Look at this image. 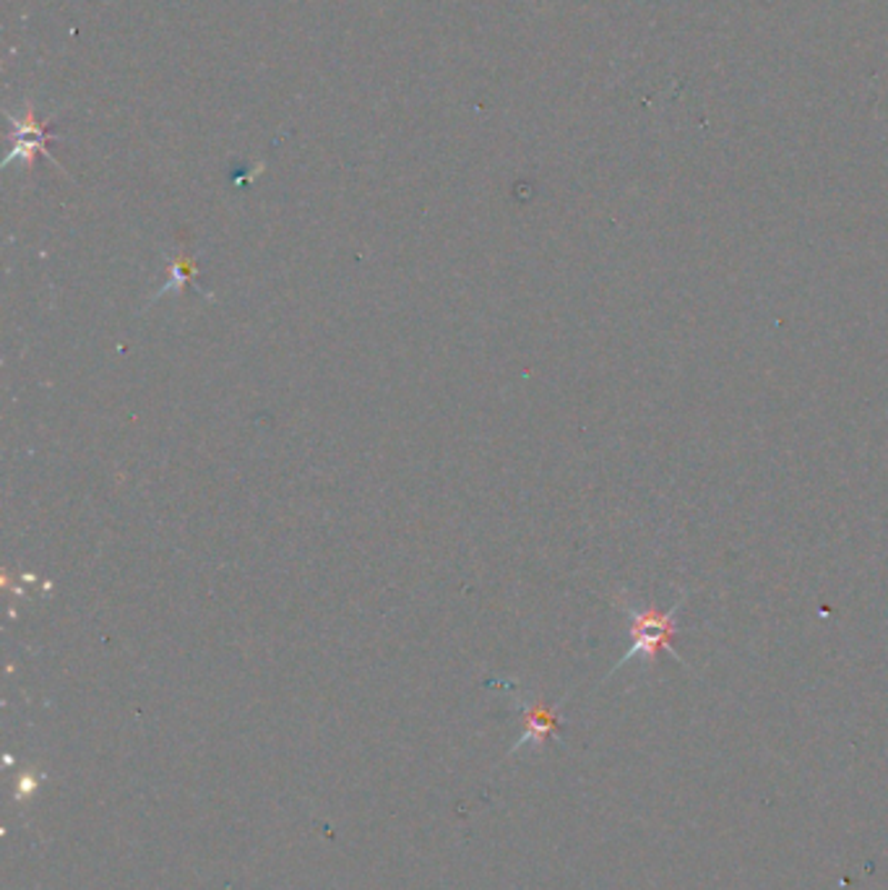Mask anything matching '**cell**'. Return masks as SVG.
<instances>
[{
  "mask_svg": "<svg viewBox=\"0 0 888 890\" xmlns=\"http://www.w3.org/2000/svg\"><path fill=\"white\" fill-rule=\"evenodd\" d=\"M188 287H196L203 297H211L209 289H203L199 284V261H196V258L188 253L186 238H180V248H178V256H174V261L170 263V273H167L164 284L157 289L154 297H151V302L162 300L167 292L183 294Z\"/></svg>",
  "mask_w": 888,
  "mask_h": 890,
  "instance_id": "cell-3",
  "label": "cell"
},
{
  "mask_svg": "<svg viewBox=\"0 0 888 890\" xmlns=\"http://www.w3.org/2000/svg\"><path fill=\"white\" fill-rule=\"evenodd\" d=\"M44 143H48V128L42 123H37L34 112L29 110L24 120L17 123V139H13V151L9 154L6 162H13V159H24L27 167L34 164L37 154H48L44 151Z\"/></svg>",
  "mask_w": 888,
  "mask_h": 890,
  "instance_id": "cell-4",
  "label": "cell"
},
{
  "mask_svg": "<svg viewBox=\"0 0 888 890\" xmlns=\"http://www.w3.org/2000/svg\"><path fill=\"white\" fill-rule=\"evenodd\" d=\"M560 706H542V703H535V706H527L521 703V717H523V734L519 737V742L513 744L511 752L527 748V744H545L550 740V737L558 734L560 729Z\"/></svg>",
  "mask_w": 888,
  "mask_h": 890,
  "instance_id": "cell-2",
  "label": "cell"
},
{
  "mask_svg": "<svg viewBox=\"0 0 888 890\" xmlns=\"http://www.w3.org/2000/svg\"><path fill=\"white\" fill-rule=\"evenodd\" d=\"M690 593L682 591L680 599H675L672 607L667 612H659L657 607H641L639 602H633L626 591H620L615 597V604L618 610L628 618V636H631V646L628 651L615 661V667L610 669V674L623 669L631 661H643V664H655L659 651H667L672 659H678L682 664V659L678 657V649H675V620L682 607H686ZM607 674V677H610Z\"/></svg>",
  "mask_w": 888,
  "mask_h": 890,
  "instance_id": "cell-1",
  "label": "cell"
}]
</instances>
